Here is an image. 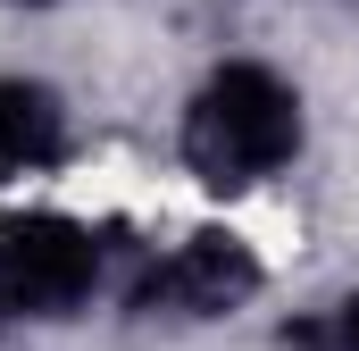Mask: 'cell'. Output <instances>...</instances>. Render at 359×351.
<instances>
[{"label":"cell","mask_w":359,"mask_h":351,"mask_svg":"<svg viewBox=\"0 0 359 351\" xmlns=\"http://www.w3.org/2000/svg\"><path fill=\"white\" fill-rule=\"evenodd\" d=\"M334 351H359V301L334 310Z\"/></svg>","instance_id":"5b68a950"},{"label":"cell","mask_w":359,"mask_h":351,"mask_svg":"<svg viewBox=\"0 0 359 351\" xmlns=\"http://www.w3.org/2000/svg\"><path fill=\"white\" fill-rule=\"evenodd\" d=\"M301 151V100L268 67H217L192 117H184V159L201 184H259Z\"/></svg>","instance_id":"6da1fadb"},{"label":"cell","mask_w":359,"mask_h":351,"mask_svg":"<svg viewBox=\"0 0 359 351\" xmlns=\"http://www.w3.org/2000/svg\"><path fill=\"white\" fill-rule=\"evenodd\" d=\"M259 284V260L234 243V234H192L176 260H159L142 276V310H184V318H217V310H234L243 293Z\"/></svg>","instance_id":"3957f363"},{"label":"cell","mask_w":359,"mask_h":351,"mask_svg":"<svg viewBox=\"0 0 359 351\" xmlns=\"http://www.w3.org/2000/svg\"><path fill=\"white\" fill-rule=\"evenodd\" d=\"M100 284V243L76 218H0V301L8 310H76Z\"/></svg>","instance_id":"7a4b0ae2"},{"label":"cell","mask_w":359,"mask_h":351,"mask_svg":"<svg viewBox=\"0 0 359 351\" xmlns=\"http://www.w3.org/2000/svg\"><path fill=\"white\" fill-rule=\"evenodd\" d=\"M67 151V109L25 76H0V168H50Z\"/></svg>","instance_id":"277c9868"}]
</instances>
